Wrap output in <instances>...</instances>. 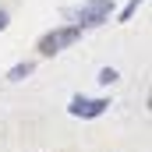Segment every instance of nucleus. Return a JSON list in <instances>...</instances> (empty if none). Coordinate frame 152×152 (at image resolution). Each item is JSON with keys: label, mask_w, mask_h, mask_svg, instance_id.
<instances>
[{"label": "nucleus", "mask_w": 152, "mask_h": 152, "mask_svg": "<svg viewBox=\"0 0 152 152\" xmlns=\"http://www.w3.org/2000/svg\"><path fill=\"white\" fill-rule=\"evenodd\" d=\"M71 18H75V25L81 32L85 28H99V25H106L113 18V0H85L81 7L71 11Z\"/></svg>", "instance_id": "f257e3e1"}, {"label": "nucleus", "mask_w": 152, "mask_h": 152, "mask_svg": "<svg viewBox=\"0 0 152 152\" xmlns=\"http://www.w3.org/2000/svg\"><path fill=\"white\" fill-rule=\"evenodd\" d=\"M78 39H81V28L78 25H57V28H50L46 36H39V57H57V53H64L67 46H75Z\"/></svg>", "instance_id": "f03ea898"}, {"label": "nucleus", "mask_w": 152, "mask_h": 152, "mask_svg": "<svg viewBox=\"0 0 152 152\" xmlns=\"http://www.w3.org/2000/svg\"><path fill=\"white\" fill-rule=\"evenodd\" d=\"M110 110V99L106 96H71V103H67V113L78 117V120H96V117H103Z\"/></svg>", "instance_id": "7ed1b4c3"}, {"label": "nucleus", "mask_w": 152, "mask_h": 152, "mask_svg": "<svg viewBox=\"0 0 152 152\" xmlns=\"http://www.w3.org/2000/svg\"><path fill=\"white\" fill-rule=\"evenodd\" d=\"M36 75V60H21V64H14L11 71H7V81H25V78Z\"/></svg>", "instance_id": "20e7f679"}, {"label": "nucleus", "mask_w": 152, "mask_h": 152, "mask_svg": "<svg viewBox=\"0 0 152 152\" xmlns=\"http://www.w3.org/2000/svg\"><path fill=\"white\" fill-rule=\"evenodd\" d=\"M142 4H145V0H127V4L120 7V14H117V21H131V18L138 14V7H142Z\"/></svg>", "instance_id": "39448f33"}, {"label": "nucleus", "mask_w": 152, "mask_h": 152, "mask_svg": "<svg viewBox=\"0 0 152 152\" xmlns=\"http://www.w3.org/2000/svg\"><path fill=\"white\" fill-rule=\"evenodd\" d=\"M117 78H120V71H117V67H99V75H96V81H99V85H113Z\"/></svg>", "instance_id": "423d86ee"}, {"label": "nucleus", "mask_w": 152, "mask_h": 152, "mask_svg": "<svg viewBox=\"0 0 152 152\" xmlns=\"http://www.w3.org/2000/svg\"><path fill=\"white\" fill-rule=\"evenodd\" d=\"M7 25H11V14H7V11H4V7H0V32H4V28H7Z\"/></svg>", "instance_id": "0eeeda50"}]
</instances>
